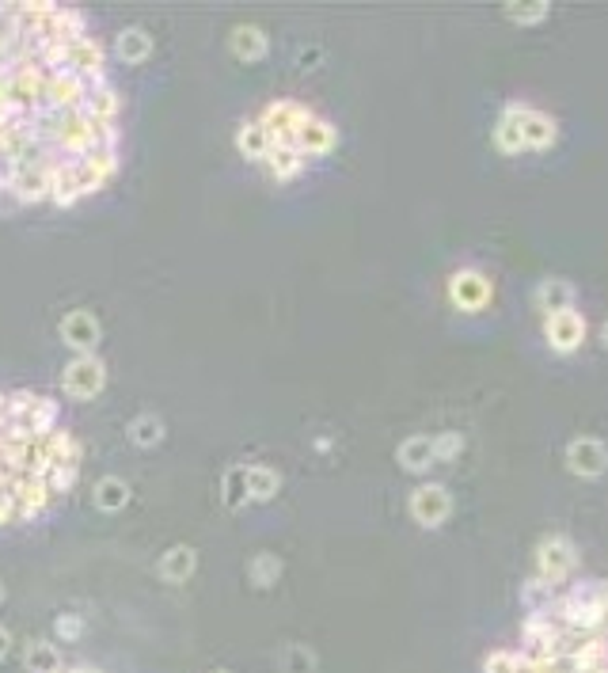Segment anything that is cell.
Here are the masks:
<instances>
[{"label":"cell","mask_w":608,"mask_h":673,"mask_svg":"<svg viewBox=\"0 0 608 673\" xmlns=\"http://www.w3.org/2000/svg\"><path fill=\"white\" fill-rule=\"evenodd\" d=\"M122 96L84 12L0 4V198L61 206L122 168Z\"/></svg>","instance_id":"cell-1"},{"label":"cell","mask_w":608,"mask_h":673,"mask_svg":"<svg viewBox=\"0 0 608 673\" xmlns=\"http://www.w3.org/2000/svg\"><path fill=\"white\" fill-rule=\"evenodd\" d=\"M578 567V548L567 533H548V537L536 544V578L548 582V586H567L570 575Z\"/></svg>","instance_id":"cell-2"},{"label":"cell","mask_w":608,"mask_h":673,"mask_svg":"<svg viewBox=\"0 0 608 673\" xmlns=\"http://www.w3.org/2000/svg\"><path fill=\"white\" fill-rule=\"evenodd\" d=\"M449 301L460 312H483L494 301V282L475 267H460L449 274Z\"/></svg>","instance_id":"cell-3"},{"label":"cell","mask_w":608,"mask_h":673,"mask_svg":"<svg viewBox=\"0 0 608 673\" xmlns=\"http://www.w3.org/2000/svg\"><path fill=\"white\" fill-rule=\"evenodd\" d=\"M411 518L422 525V529H441L449 514H453V495L445 483H418L411 491V502H407Z\"/></svg>","instance_id":"cell-4"},{"label":"cell","mask_w":608,"mask_h":673,"mask_svg":"<svg viewBox=\"0 0 608 673\" xmlns=\"http://www.w3.org/2000/svg\"><path fill=\"white\" fill-rule=\"evenodd\" d=\"M586 335H589V324H586V316L578 312V305L544 316V339H548V347L555 350V354H574V350L586 343Z\"/></svg>","instance_id":"cell-5"},{"label":"cell","mask_w":608,"mask_h":673,"mask_svg":"<svg viewBox=\"0 0 608 673\" xmlns=\"http://www.w3.org/2000/svg\"><path fill=\"white\" fill-rule=\"evenodd\" d=\"M61 385L73 400H95L107 385V366L95 354H76L73 362L61 373Z\"/></svg>","instance_id":"cell-6"},{"label":"cell","mask_w":608,"mask_h":673,"mask_svg":"<svg viewBox=\"0 0 608 673\" xmlns=\"http://www.w3.org/2000/svg\"><path fill=\"white\" fill-rule=\"evenodd\" d=\"M567 468L578 480H601L608 472V445L593 434H578L567 445Z\"/></svg>","instance_id":"cell-7"},{"label":"cell","mask_w":608,"mask_h":673,"mask_svg":"<svg viewBox=\"0 0 608 673\" xmlns=\"http://www.w3.org/2000/svg\"><path fill=\"white\" fill-rule=\"evenodd\" d=\"M99 320H95L88 308H73L65 320H61V339H65V347H73L76 354H95L99 347Z\"/></svg>","instance_id":"cell-8"},{"label":"cell","mask_w":608,"mask_h":673,"mask_svg":"<svg viewBox=\"0 0 608 673\" xmlns=\"http://www.w3.org/2000/svg\"><path fill=\"white\" fill-rule=\"evenodd\" d=\"M521 141H525V153H548V149L559 145V122H555L548 111L525 107V118H521Z\"/></svg>","instance_id":"cell-9"},{"label":"cell","mask_w":608,"mask_h":673,"mask_svg":"<svg viewBox=\"0 0 608 673\" xmlns=\"http://www.w3.org/2000/svg\"><path fill=\"white\" fill-rule=\"evenodd\" d=\"M521 118H525V103H506L502 115L494 122V149L502 156H517L525 153V141H521Z\"/></svg>","instance_id":"cell-10"},{"label":"cell","mask_w":608,"mask_h":673,"mask_svg":"<svg viewBox=\"0 0 608 673\" xmlns=\"http://www.w3.org/2000/svg\"><path fill=\"white\" fill-rule=\"evenodd\" d=\"M339 145V130L327 122L323 115H312L308 118V126H304V134H301V156L304 160H316V156H327L331 149Z\"/></svg>","instance_id":"cell-11"},{"label":"cell","mask_w":608,"mask_h":673,"mask_svg":"<svg viewBox=\"0 0 608 673\" xmlns=\"http://www.w3.org/2000/svg\"><path fill=\"white\" fill-rule=\"evenodd\" d=\"M574 301H578V293H574V286H570L567 278H544L540 286L532 289V305L540 308L544 316L563 312V308H574Z\"/></svg>","instance_id":"cell-12"},{"label":"cell","mask_w":608,"mask_h":673,"mask_svg":"<svg viewBox=\"0 0 608 673\" xmlns=\"http://www.w3.org/2000/svg\"><path fill=\"white\" fill-rule=\"evenodd\" d=\"M228 46H232V54L244 61V65H255V61L266 58V50H270V39H266L263 27H255V23H244V27H236V31H232Z\"/></svg>","instance_id":"cell-13"},{"label":"cell","mask_w":608,"mask_h":673,"mask_svg":"<svg viewBox=\"0 0 608 673\" xmlns=\"http://www.w3.org/2000/svg\"><path fill=\"white\" fill-rule=\"evenodd\" d=\"M396 461L403 464V472H411V476H426L430 468H434V445L426 434H415V438H407V442H399L396 449Z\"/></svg>","instance_id":"cell-14"},{"label":"cell","mask_w":608,"mask_h":673,"mask_svg":"<svg viewBox=\"0 0 608 673\" xmlns=\"http://www.w3.org/2000/svg\"><path fill=\"white\" fill-rule=\"evenodd\" d=\"M114 58L122 61V65H145L152 58V35L145 27H126L114 39Z\"/></svg>","instance_id":"cell-15"},{"label":"cell","mask_w":608,"mask_h":673,"mask_svg":"<svg viewBox=\"0 0 608 673\" xmlns=\"http://www.w3.org/2000/svg\"><path fill=\"white\" fill-rule=\"evenodd\" d=\"M194 567H198V552L194 548H187V544H175V548H168L164 556H160V578L164 582H171V586H179V582H187L190 575H194Z\"/></svg>","instance_id":"cell-16"},{"label":"cell","mask_w":608,"mask_h":673,"mask_svg":"<svg viewBox=\"0 0 608 673\" xmlns=\"http://www.w3.org/2000/svg\"><path fill=\"white\" fill-rule=\"evenodd\" d=\"M23 666L31 673H61L65 670V662H61V647H57L54 639H35V643H27V651H23Z\"/></svg>","instance_id":"cell-17"},{"label":"cell","mask_w":608,"mask_h":673,"mask_svg":"<svg viewBox=\"0 0 608 673\" xmlns=\"http://www.w3.org/2000/svg\"><path fill=\"white\" fill-rule=\"evenodd\" d=\"M282 491V476L270 464H247V499L251 502H270Z\"/></svg>","instance_id":"cell-18"},{"label":"cell","mask_w":608,"mask_h":673,"mask_svg":"<svg viewBox=\"0 0 608 673\" xmlns=\"http://www.w3.org/2000/svg\"><path fill=\"white\" fill-rule=\"evenodd\" d=\"M236 149L244 153V160H255V164H263L266 160V153H270V141H266V134L259 130V122H255V118H247V122L236 126Z\"/></svg>","instance_id":"cell-19"},{"label":"cell","mask_w":608,"mask_h":673,"mask_svg":"<svg viewBox=\"0 0 608 673\" xmlns=\"http://www.w3.org/2000/svg\"><path fill=\"white\" fill-rule=\"evenodd\" d=\"M126 502H130V487L118 480V476H103V480L95 483V506H99V510L118 514Z\"/></svg>","instance_id":"cell-20"},{"label":"cell","mask_w":608,"mask_h":673,"mask_svg":"<svg viewBox=\"0 0 608 673\" xmlns=\"http://www.w3.org/2000/svg\"><path fill=\"white\" fill-rule=\"evenodd\" d=\"M574 662H578V670H608V632L589 635L582 651L574 654Z\"/></svg>","instance_id":"cell-21"},{"label":"cell","mask_w":608,"mask_h":673,"mask_svg":"<svg viewBox=\"0 0 608 673\" xmlns=\"http://www.w3.org/2000/svg\"><path fill=\"white\" fill-rule=\"evenodd\" d=\"M555 586L548 582H540V578H529L525 582V590H521V605H525V613H548L551 605H555Z\"/></svg>","instance_id":"cell-22"},{"label":"cell","mask_w":608,"mask_h":673,"mask_svg":"<svg viewBox=\"0 0 608 673\" xmlns=\"http://www.w3.org/2000/svg\"><path fill=\"white\" fill-rule=\"evenodd\" d=\"M130 442L137 449H152V445L164 442V423L156 415H137L130 423Z\"/></svg>","instance_id":"cell-23"},{"label":"cell","mask_w":608,"mask_h":673,"mask_svg":"<svg viewBox=\"0 0 608 673\" xmlns=\"http://www.w3.org/2000/svg\"><path fill=\"white\" fill-rule=\"evenodd\" d=\"M506 8V20L517 23V27H536L551 16L548 0H532V4H502Z\"/></svg>","instance_id":"cell-24"},{"label":"cell","mask_w":608,"mask_h":673,"mask_svg":"<svg viewBox=\"0 0 608 673\" xmlns=\"http://www.w3.org/2000/svg\"><path fill=\"white\" fill-rule=\"evenodd\" d=\"M247 575H251V582H255L259 590H270V586H274V582L282 578V559L270 556V552H259V556L251 559Z\"/></svg>","instance_id":"cell-25"},{"label":"cell","mask_w":608,"mask_h":673,"mask_svg":"<svg viewBox=\"0 0 608 673\" xmlns=\"http://www.w3.org/2000/svg\"><path fill=\"white\" fill-rule=\"evenodd\" d=\"M221 491H225V506L228 510H240L247 499V468L244 464H236V468H228L225 472V483H221Z\"/></svg>","instance_id":"cell-26"},{"label":"cell","mask_w":608,"mask_h":673,"mask_svg":"<svg viewBox=\"0 0 608 673\" xmlns=\"http://www.w3.org/2000/svg\"><path fill=\"white\" fill-rule=\"evenodd\" d=\"M278 666H282V673H316V654L301 643H289L278 658Z\"/></svg>","instance_id":"cell-27"},{"label":"cell","mask_w":608,"mask_h":673,"mask_svg":"<svg viewBox=\"0 0 608 673\" xmlns=\"http://www.w3.org/2000/svg\"><path fill=\"white\" fill-rule=\"evenodd\" d=\"M434 445V461H456L460 453H464V434H456V430H441L430 438Z\"/></svg>","instance_id":"cell-28"},{"label":"cell","mask_w":608,"mask_h":673,"mask_svg":"<svg viewBox=\"0 0 608 673\" xmlns=\"http://www.w3.org/2000/svg\"><path fill=\"white\" fill-rule=\"evenodd\" d=\"M54 632L61 643H76L80 635H84V620L76 613H65V616H57V624H54Z\"/></svg>","instance_id":"cell-29"},{"label":"cell","mask_w":608,"mask_h":673,"mask_svg":"<svg viewBox=\"0 0 608 673\" xmlns=\"http://www.w3.org/2000/svg\"><path fill=\"white\" fill-rule=\"evenodd\" d=\"M517 666V651H491L483 658V673H513Z\"/></svg>","instance_id":"cell-30"},{"label":"cell","mask_w":608,"mask_h":673,"mask_svg":"<svg viewBox=\"0 0 608 673\" xmlns=\"http://www.w3.org/2000/svg\"><path fill=\"white\" fill-rule=\"evenodd\" d=\"M8 651H12V632H8L4 624H0V662L8 658Z\"/></svg>","instance_id":"cell-31"},{"label":"cell","mask_w":608,"mask_h":673,"mask_svg":"<svg viewBox=\"0 0 608 673\" xmlns=\"http://www.w3.org/2000/svg\"><path fill=\"white\" fill-rule=\"evenodd\" d=\"M61 673H103V670H92V666H73V670H61Z\"/></svg>","instance_id":"cell-32"},{"label":"cell","mask_w":608,"mask_h":673,"mask_svg":"<svg viewBox=\"0 0 608 673\" xmlns=\"http://www.w3.org/2000/svg\"><path fill=\"white\" fill-rule=\"evenodd\" d=\"M601 343H605V350H608V320L601 324Z\"/></svg>","instance_id":"cell-33"},{"label":"cell","mask_w":608,"mask_h":673,"mask_svg":"<svg viewBox=\"0 0 608 673\" xmlns=\"http://www.w3.org/2000/svg\"><path fill=\"white\" fill-rule=\"evenodd\" d=\"M209 673H232V670H209Z\"/></svg>","instance_id":"cell-34"},{"label":"cell","mask_w":608,"mask_h":673,"mask_svg":"<svg viewBox=\"0 0 608 673\" xmlns=\"http://www.w3.org/2000/svg\"><path fill=\"white\" fill-rule=\"evenodd\" d=\"M0 601H4V586H0Z\"/></svg>","instance_id":"cell-35"}]
</instances>
